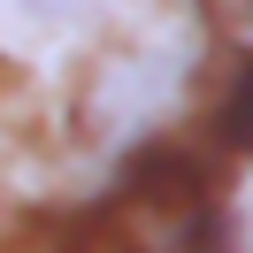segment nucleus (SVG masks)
Returning a JSON list of instances; mask_svg holds the SVG:
<instances>
[{
    "label": "nucleus",
    "mask_w": 253,
    "mask_h": 253,
    "mask_svg": "<svg viewBox=\"0 0 253 253\" xmlns=\"http://www.w3.org/2000/svg\"><path fill=\"white\" fill-rule=\"evenodd\" d=\"M54 253H230L222 176L200 146H138L108 176L77 222H62Z\"/></svg>",
    "instance_id": "f257e3e1"
},
{
    "label": "nucleus",
    "mask_w": 253,
    "mask_h": 253,
    "mask_svg": "<svg viewBox=\"0 0 253 253\" xmlns=\"http://www.w3.org/2000/svg\"><path fill=\"white\" fill-rule=\"evenodd\" d=\"M207 23V138L215 154H253V0H200Z\"/></svg>",
    "instance_id": "f03ea898"
}]
</instances>
